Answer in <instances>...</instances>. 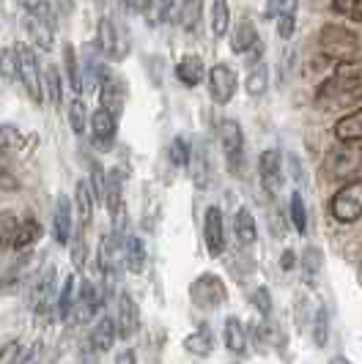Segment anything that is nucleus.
Wrapping results in <instances>:
<instances>
[{
    "label": "nucleus",
    "mask_w": 362,
    "mask_h": 364,
    "mask_svg": "<svg viewBox=\"0 0 362 364\" xmlns=\"http://www.w3.org/2000/svg\"><path fill=\"white\" fill-rule=\"evenodd\" d=\"M362 170V146L360 143H338L329 148L324 159V176L329 181H354L360 178L357 173Z\"/></svg>",
    "instance_id": "1"
},
{
    "label": "nucleus",
    "mask_w": 362,
    "mask_h": 364,
    "mask_svg": "<svg viewBox=\"0 0 362 364\" xmlns=\"http://www.w3.org/2000/svg\"><path fill=\"white\" fill-rule=\"evenodd\" d=\"M362 96V77L357 74H338L332 80H326L316 93V102L321 107H343L348 102Z\"/></svg>",
    "instance_id": "2"
},
{
    "label": "nucleus",
    "mask_w": 362,
    "mask_h": 364,
    "mask_svg": "<svg viewBox=\"0 0 362 364\" xmlns=\"http://www.w3.org/2000/svg\"><path fill=\"white\" fill-rule=\"evenodd\" d=\"M321 50H324L326 58H332L338 63H351L360 53V38L354 36L348 28L326 25L321 31Z\"/></svg>",
    "instance_id": "3"
},
{
    "label": "nucleus",
    "mask_w": 362,
    "mask_h": 364,
    "mask_svg": "<svg viewBox=\"0 0 362 364\" xmlns=\"http://www.w3.org/2000/svg\"><path fill=\"white\" fill-rule=\"evenodd\" d=\"M190 296H192V304L203 312L217 310V307H222V304L228 301V291H225L222 277H217V274H212V272H203L198 279L190 285Z\"/></svg>",
    "instance_id": "4"
},
{
    "label": "nucleus",
    "mask_w": 362,
    "mask_h": 364,
    "mask_svg": "<svg viewBox=\"0 0 362 364\" xmlns=\"http://www.w3.org/2000/svg\"><path fill=\"white\" fill-rule=\"evenodd\" d=\"M96 44L110 60H124L129 55V33L121 22H115L113 17L99 19L96 28Z\"/></svg>",
    "instance_id": "5"
},
{
    "label": "nucleus",
    "mask_w": 362,
    "mask_h": 364,
    "mask_svg": "<svg viewBox=\"0 0 362 364\" xmlns=\"http://www.w3.org/2000/svg\"><path fill=\"white\" fill-rule=\"evenodd\" d=\"M329 211L338 222H357L362 217V176L354 178V181L343 183L335 195H332V203H329Z\"/></svg>",
    "instance_id": "6"
},
{
    "label": "nucleus",
    "mask_w": 362,
    "mask_h": 364,
    "mask_svg": "<svg viewBox=\"0 0 362 364\" xmlns=\"http://www.w3.org/2000/svg\"><path fill=\"white\" fill-rule=\"evenodd\" d=\"M219 143H222V151H225L228 170L234 176H239L242 164H244V132H242V124L234 121V118H222L219 121Z\"/></svg>",
    "instance_id": "7"
},
{
    "label": "nucleus",
    "mask_w": 362,
    "mask_h": 364,
    "mask_svg": "<svg viewBox=\"0 0 362 364\" xmlns=\"http://www.w3.org/2000/svg\"><path fill=\"white\" fill-rule=\"evenodd\" d=\"M53 301H55V266H44L41 272L31 279L28 285V304L31 310L47 318L50 310H53Z\"/></svg>",
    "instance_id": "8"
},
{
    "label": "nucleus",
    "mask_w": 362,
    "mask_h": 364,
    "mask_svg": "<svg viewBox=\"0 0 362 364\" xmlns=\"http://www.w3.org/2000/svg\"><path fill=\"white\" fill-rule=\"evenodd\" d=\"M17 60H19V82H22V88L31 96L33 105H41L44 102V82H41V69H38L36 53L31 47H19Z\"/></svg>",
    "instance_id": "9"
},
{
    "label": "nucleus",
    "mask_w": 362,
    "mask_h": 364,
    "mask_svg": "<svg viewBox=\"0 0 362 364\" xmlns=\"http://www.w3.org/2000/svg\"><path fill=\"white\" fill-rule=\"evenodd\" d=\"M83 91H96L102 88V82L110 77L108 72V58L99 50V44H88L83 50Z\"/></svg>",
    "instance_id": "10"
},
{
    "label": "nucleus",
    "mask_w": 362,
    "mask_h": 364,
    "mask_svg": "<svg viewBox=\"0 0 362 364\" xmlns=\"http://www.w3.org/2000/svg\"><path fill=\"white\" fill-rule=\"evenodd\" d=\"M206 80H209V96L217 102V105H228L231 99H234L236 88H239V77L231 66H225V63H217V66H212L209 74H206Z\"/></svg>",
    "instance_id": "11"
},
{
    "label": "nucleus",
    "mask_w": 362,
    "mask_h": 364,
    "mask_svg": "<svg viewBox=\"0 0 362 364\" xmlns=\"http://www.w3.org/2000/svg\"><path fill=\"white\" fill-rule=\"evenodd\" d=\"M258 176L267 195H280L283 189V156L277 148H267L258 159Z\"/></svg>",
    "instance_id": "12"
},
{
    "label": "nucleus",
    "mask_w": 362,
    "mask_h": 364,
    "mask_svg": "<svg viewBox=\"0 0 362 364\" xmlns=\"http://www.w3.org/2000/svg\"><path fill=\"white\" fill-rule=\"evenodd\" d=\"M190 167H192V181L198 189H209L212 178H214V164H212V143L206 137L195 140L192 146V156H190Z\"/></svg>",
    "instance_id": "13"
},
{
    "label": "nucleus",
    "mask_w": 362,
    "mask_h": 364,
    "mask_svg": "<svg viewBox=\"0 0 362 364\" xmlns=\"http://www.w3.org/2000/svg\"><path fill=\"white\" fill-rule=\"evenodd\" d=\"M203 241L209 255L217 257L225 252V225H222V211L219 205H209L206 217H203Z\"/></svg>",
    "instance_id": "14"
},
{
    "label": "nucleus",
    "mask_w": 362,
    "mask_h": 364,
    "mask_svg": "<svg viewBox=\"0 0 362 364\" xmlns=\"http://www.w3.org/2000/svg\"><path fill=\"white\" fill-rule=\"evenodd\" d=\"M127 82L118 77V74H110L108 80L102 82V88H99V99H102V109H108L110 115H115V118H121V112L127 107Z\"/></svg>",
    "instance_id": "15"
},
{
    "label": "nucleus",
    "mask_w": 362,
    "mask_h": 364,
    "mask_svg": "<svg viewBox=\"0 0 362 364\" xmlns=\"http://www.w3.org/2000/svg\"><path fill=\"white\" fill-rule=\"evenodd\" d=\"M115 326H118V337H121V340H132V337L140 331V307H138V301H135L129 293H121V296H118V318H115Z\"/></svg>",
    "instance_id": "16"
},
{
    "label": "nucleus",
    "mask_w": 362,
    "mask_h": 364,
    "mask_svg": "<svg viewBox=\"0 0 362 364\" xmlns=\"http://www.w3.org/2000/svg\"><path fill=\"white\" fill-rule=\"evenodd\" d=\"M115 134H118V118L110 115L108 109L99 107L90 115V137H93V143L102 148H110Z\"/></svg>",
    "instance_id": "17"
},
{
    "label": "nucleus",
    "mask_w": 362,
    "mask_h": 364,
    "mask_svg": "<svg viewBox=\"0 0 362 364\" xmlns=\"http://www.w3.org/2000/svg\"><path fill=\"white\" fill-rule=\"evenodd\" d=\"M53 236L58 244H69L74 236V222H72V200L66 195H61L55 200L53 211Z\"/></svg>",
    "instance_id": "18"
},
{
    "label": "nucleus",
    "mask_w": 362,
    "mask_h": 364,
    "mask_svg": "<svg viewBox=\"0 0 362 364\" xmlns=\"http://www.w3.org/2000/svg\"><path fill=\"white\" fill-rule=\"evenodd\" d=\"M99 304H102V299H99V293L93 288V282H83L80 285V296H77V301H74V312L72 318L77 323H88L90 318H93V312L99 310Z\"/></svg>",
    "instance_id": "19"
},
{
    "label": "nucleus",
    "mask_w": 362,
    "mask_h": 364,
    "mask_svg": "<svg viewBox=\"0 0 362 364\" xmlns=\"http://www.w3.org/2000/svg\"><path fill=\"white\" fill-rule=\"evenodd\" d=\"M222 340H225V348H228L234 356H244V353H247V328H244L239 315H228V318H225Z\"/></svg>",
    "instance_id": "20"
},
{
    "label": "nucleus",
    "mask_w": 362,
    "mask_h": 364,
    "mask_svg": "<svg viewBox=\"0 0 362 364\" xmlns=\"http://www.w3.org/2000/svg\"><path fill=\"white\" fill-rule=\"evenodd\" d=\"M118 340V326H115V318H110V315H102L99 321H96V326L90 328V337L88 343L90 348L96 350V353H105L113 348V343Z\"/></svg>",
    "instance_id": "21"
},
{
    "label": "nucleus",
    "mask_w": 362,
    "mask_h": 364,
    "mask_svg": "<svg viewBox=\"0 0 362 364\" xmlns=\"http://www.w3.org/2000/svg\"><path fill=\"white\" fill-rule=\"evenodd\" d=\"M105 205L113 211V219L121 222V211H124V176L121 170H110L108 173V192H105Z\"/></svg>",
    "instance_id": "22"
},
{
    "label": "nucleus",
    "mask_w": 362,
    "mask_h": 364,
    "mask_svg": "<svg viewBox=\"0 0 362 364\" xmlns=\"http://www.w3.org/2000/svg\"><path fill=\"white\" fill-rule=\"evenodd\" d=\"M234 233H236V241H239L242 247H253L255 241H258L255 217H253V211H250L247 205L236 208V214H234Z\"/></svg>",
    "instance_id": "23"
},
{
    "label": "nucleus",
    "mask_w": 362,
    "mask_h": 364,
    "mask_svg": "<svg viewBox=\"0 0 362 364\" xmlns=\"http://www.w3.org/2000/svg\"><path fill=\"white\" fill-rule=\"evenodd\" d=\"M176 77H179L187 88H195V85H200V80L206 77L203 58H200V55H184L179 63H176Z\"/></svg>",
    "instance_id": "24"
},
{
    "label": "nucleus",
    "mask_w": 362,
    "mask_h": 364,
    "mask_svg": "<svg viewBox=\"0 0 362 364\" xmlns=\"http://www.w3.org/2000/svg\"><path fill=\"white\" fill-rule=\"evenodd\" d=\"M145 260H148V255H145L143 238L127 233V238H124V269L129 274H143Z\"/></svg>",
    "instance_id": "25"
},
{
    "label": "nucleus",
    "mask_w": 362,
    "mask_h": 364,
    "mask_svg": "<svg viewBox=\"0 0 362 364\" xmlns=\"http://www.w3.org/2000/svg\"><path fill=\"white\" fill-rule=\"evenodd\" d=\"M335 137L338 143H362V107L343 115L335 124Z\"/></svg>",
    "instance_id": "26"
},
{
    "label": "nucleus",
    "mask_w": 362,
    "mask_h": 364,
    "mask_svg": "<svg viewBox=\"0 0 362 364\" xmlns=\"http://www.w3.org/2000/svg\"><path fill=\"white\" fill-rule=\"evenodd\" d=\"M231 50L239 55L250 53V50H258V31L250 19H242L231 33Z\"/></svg>",
    "instance_id": "27"
},
{
    "label": "nucleus",
    "mask_w": 362,
    "mask_h": 364,
    "mask_svg": "<svg viewBox=\"0 0 362 364\" xmlns=\"http://www.w3.org/2000/svg\"><path fill=\"white\" fill-rule=\"evenodd\" d=\"M267 85H269V66L261 60H253L247 66V77H244V91L250 96H264L267 93Z\"/></svg>",
    "instance_id": "28"
},
{
    "label": "nucleus",
    "mask_w": 362,
    "mask_h": 364,
    "mask_svg": "<svg viewBox=\"0 0 362 364\" xmlns=\"http://www.w3.org/2000/svg\"><path fill=\"white\" fill-rule=\"evenodd\" d=\"M74 205H77V214H80V225L88 228L90 217H93V205H96V198H93V189H90L88 181H77V186H74Z\"/></svg>",
    "instance_id": "29"
},
{
    "label": "nucleus",
    "mask_w": 362,
    "mask_h": 364,
    "mask_svg": "<svg viewBox=\"0 0 362 364\" xmlns=\"http://www.w3.org/2000/svg\"><path fill=\"white\" fill-rule=\"evenodd\" d=\"M184 348H187L190 353L200 356V359L212 356V350H214V334H212V328L198 326L190 337H187V340H184Z\"/></svg>",
    "instance_id": "30"
},
{
    "label": "nucleus",
    "mask_w": 362,
    "mask_h": 364,
    "mask_svg": "<svg viewBox=\"0 0 362 364\" xmlns=\"http://www.w3.org/2000/svg\"><path fill=\"white\" fill-rule=\"evenodd\" d=\"M38 238H41V225H38L33 217L22 219L17 228V236H14V250H31L33 244H36Z\"/></svg>",
    "instance_id": "31"
},
{
    "label": "nucleus",
    "mask_w": 362,
    "mask_h": 364,
    "mask_svg": "<svg viewBox=\"0 0 362 364\" xmlns=\"http://www.w3.org/2000/svg\"><path fill=\"white\" fill-rule=\"evenodd\" d=\"M63 66H66V77H69V85L72 91L83 93V66H80V58L72 44H63Z\"/></svg>",
    "instance_id": "32"
},
{
    "label": "nucleus",
    "mask_w": 362,
    "mask_h": 364,
    "mask_svg": "<svg viewBox=\"0 0 362 364\" xmlns=\"http://www.w3.org/2000/svg\"><path fill=\"white\" fill-rule=\"evenodd\" d=\"M74 291H77V279H74V277H66V279H63V288L58 293V304H55V310H58V315H61L63 321H69L74 312V301H77Z\"/></svg>",
    "instance_id": "33"
},
{
    "label": "nucleus",
    "mask_w": 362,
    "mask_h": 364,
    "mask_svg": "<svg viewBox=\"0 0 362 364\" xmlns=\"http://www.w3.org/2000/svg\"><path fill=\"white\" fill-rule=\"evenodd\" d=\"M321 266H324L321 250H319V247H308V250L302 252V274H305V282H308V285H316V279H319V274H321Z\"/></svg>",
    "instance_id": "34"
},
{
    "label": "nucleus",
    "mask_w": 362,
    "mask_h": 364,
    "mask_svg": "<svg viewBox=\"0 0 362 364\" xmlns=\"http://www.w3.org/2000/svg\"><path fill=\"white\" fill-rule=\"evenodd\" d=\"M228 25H231V9L228 3H212V33L214 38H222L228 33Z\"/></svg>",
    "instance_id": "35"
},
{
    "label": "nucleus",
    "mask_w": 362,
    "mask_h": 364,
    "mask_svg": "<svg viewBox=\"0 0 362 364\" xmlns=\"http://www.w3.org/2000/svg\"><path fill=\"white\" fill-rule=\"evenodd\" d=\"M294 22H296V3H283L280 14H277V33L283 41L294 36Z\"/></svg>",
    "instance_id": "36"
},
{
    "label": "nucleus",
    "mask_w": 362,
    "mask_h": 364,
    "mask_svg": "<svg viewBox=\"0 0 362 364\" xmlns=\"http://www.w3.org/2000/svg\"><path fill=\"white\" fill-rule=\"evenodd\" d=\"M19 219L14 211H0V247H11L17 236Z\"/></svg>",
    "instance_id": "37"
},
{
    "label": "nucleus",
    "mask_w": 362,
    "mask_h": 364,
    "mask_svg": "<svg viewBox=\"0 0 362 364\" xmlns=\"http://www.w3.org/2000/svg\"><path fill=\"white\" fill-rule=\"evenodd\" d=\"M313 343L319 348H324L329 343V312H326V307L316 310V318H313Z\"/></svg>",
    "instance_id": "38"
},
{
    "label": "nucleus",
    "mask_w": 362,
    "mask_h": 364,
    "mask_svg": "<svg viewBox=\"0 0 362 364\" xmlns=\"http://www.w3.org/2000/svg\"><path fill=\"white\" fill-rule=\"evenodd\" d=\"M291 222L296 228V233H305L308 230V208H305V200L299 192L291 195Z\"/></svg>",
    "instance_id": "39"
},
{
    "label": "nucleus",
    "mask_w": 362,
    "mask_h": 364,
    "mask_svg": "<svg viewBox=\"0 0 362 364\" xmlns=\"http://www.w3.org/2000/svg\"><path fill=\"white\" fill-rule=\"evenodd\" d=\"M179 11H181V28H184L187 33H195V31H198L203 6H200V3H181Z\"/></svg>",
    "instance_id": "40"
},
{
    "label": "nucleus",
    "mask_w": 362,
    "mask_h": 364,
    "mask_svg": "<svg viewBox=\"0 0 362 364\" xmlns=\"http://www.w3.org/2000/svg\"><path fill=\"white\" fill-rule=\"evenodd\" d=\"M69 244H72L74 266H77V269H83V266H86V255H88V241H86V228H83V225L74 230V236H72Z\"/></svg>",
    "instance_id": "41"
},
{
    "label": "nucleus",
    "mask_w": 362,
    "mask_h": 364,
    "mask_svg": "<svg viewBox=\"0 0 362 364\" xmlns=\"http://www.w3.org/2000/svg\"><path fill=\"white\" fill-rule=\"evenodd\" d=\"M90 189H93V198L105 203V192H108V173L99 162H90Z\"/></svg>",
    "instance_id": "42"
},
{
    "label": "nucleus",
    "mask_w": 362,
    "mask_h": 364,
    "mask_svg": "<svg viewBox=\"0 0 362 364\" xmlns=\"http://www.w3.org/2000/svg\"><path fill=\"white\" fill-rule=\"evenodd\" d=\"M86 121H88L86 102H83V99H74L72 105H69V124H72L74 134H83V132H86Z\"/></svg>",
    "instance_id": "43"
},
{
    "label": "nucleus",
    "mask_w": 362,
    "mask_h": 364,
    "mask_svg": "<svg viewBox=\"0 0 362 364\" xmlns=\"http://www.w3.org/2000/svg\"><path fill=\"white\" fill-rule=\"evenodd\" d=\"M190 156H192V146L184 140V137H176L170 143V162L173 167H187L190 164Z\"/></svg>",
    "instance_id": "44"
},
{
    "label": "nucleus",
    "mask_w": 362,
    "mask_h": 364,
    "mask_svg": "<svg viewBox=\"0 0 362 364\" xmlns=\"http://www.w3.org/2000/svg\"><path fill=\"white\" fill-rule=\"evenodd\" d=\"M0 74L6 80H14L19 77V60H17V50H0Z\"/></svg>",
    "instance_id": "45"
},
{
    "label": "nucleus",
    "mask_w": 362,
    "mask_h": 364,
    "mask_svg": "<svg viewBox=\"0 0 362 364\" xmlns=\"http://www.w3.org/2000/svg\"><path fill=\"white\" fill-rule=\"evenodd\" d=\"M47 93H50V102H53L55 107L63 105V85H61V74H58L55 66L47 69Z\"/></svg>",
    "instance_id": "46"
},
{
    "label": "nucleus",
    "mask_w": 362,
    "mask_h": 364,
    "mask_svg": "<svg viewBox=\"0 0 362 364\" xmlns=\"http://www.w3.org/2000/svg\"><path fill=\"white\" fill-rule=\"evenodd\" d=\"M332 11L354 19V22H362V0H335L332 3Z\"/></svg>",
    "instance_id": "47"
},
{
    "label": "nucleus",
    "mask_w": 362,
    "mask_h": 364,
    "mask_svg": "<svg viewBox=\"0 0 362 364\" xmlns=\"http://www.w3.org/2000/svg\"><path fill=\"white\" fill-rule=\"evenodd\" d=\"M22 362V343L9 340L6 346H0V364H19Z\"/></svg>",
    "instance_id": "48"
},
{
    "label": "nucleus",
    "mask_w": 362,
    "mask_h": 364,
    "mask_svg": "<svg viewBox=\"0 0 362 364\" xmlns=\"http://www.w3.org/2000/svg\"><path fill=\"white\" fill-rule=\"evenodd\" d=\"M19 143V129L11 124H0V154L11 151Z\"/></svg>",
    "instance_id": "49"
},
{
    "label": "nucleus",
    "mask_w": 362,
    "mask_h": 364,
    "mask_svg": "<svg viewBox=\"0 0 362 364\" xmlns=\"http://www.w3.org/2000/svg\"><path fill=\"white\" fill-rule=\"evenodd\" d=\"M253 304H255V310L261 312V318H269V312H272V296H269V291H267V288H255Z\"/></svg>",
    "instance_id": "50"
},
{
    "label": "nucleus",
    "mask_w": 362,
    "mask_h": 364,
    "mask_svg": "<svg viewBox=\"0 0 362 364\" xmlns=\"http://www.w3.org/2000/svg\"><path fill=\"white\" fill-rule=\"evenodd\" d=\"M19 364H41V343H36L28 353H22V362Z\"/></svg>",
    "instance_id": "51"
},
{
    "label": "nucleus",
    "mask_w": 362,
    "mask_h": 364,
    "mask_svg": "<svg viewBox=\"0 0 362 364\" xmlns=\"http://www.w3.org/2000/svg\"><path fill=\"white\" fill-rule=\"evenodd\" d=\"M115 364H138V356H135V350H132V348H124V350L115 356Z\"/></svg>",
    "instance_id": "52"
},
{
    "label": "nucleus",
    "mask_w": 362,
    "mask_h": 364,
    "mask_svg": "<svg viewBox=\"0 0 362 364\" xmlns=\"http://www.w3.org/2000/svg\"><path fill=\"white\" fill-rule=\"evenodd\" d=\"M294 263H296V260H294V252L286 250V252L280 255V269H283V272H289V269H294Z\"/></svg>",
    "instance_id": "53"
},
{
    "label": "nucleus",
    "mask_w": 362,
    "mask_h": 364,
    "mask_svg": "<svg viewBox=\"0 0 362 364\" xmlns=\"http://www.w3.org/2000/svg\"><path fill=\"white\" fill-rule=\"evenodd\" d=\"M329 364H351V362H348L346 356H335V359H332V362H329Z\"/></svg>",
    "instance_id": "54"
}]
</instances>
